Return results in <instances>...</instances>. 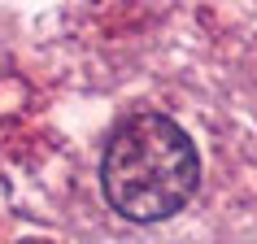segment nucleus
Masks as SVG:
<instances>
[{
	"instance_id": "nucleus-1",
	"label": "nucleus",
	"mask_w": 257,
	"mask_h": 244,
	"mask_svg": "<svg viewBox=\"0 0 257 244\" xmlns=\"http://www.w3.org/2000/svg\"><path fill=\"white\" fill-rule=\"evenodd\" d=\"M196 149L162 113H140L105 153V196L136 222L170 218L196 188Z\"/></svg>"
}]
</instances>
